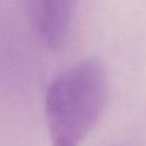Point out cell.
Returning a JSON list of instances; mask_svg holds the SVG:
<instances>
[{"label": "cell", "mask_w": 146, "mask_h": 146, "mask_svg": "<svg viewBox=\"0 0 146 146\" xmlns=\"http://www.w3.org/2000/svg\"><path fill=\"white\" fill-rule=\"evenodd\" d=\"M27 15L42 42L51 48H60L68 34L74 0H24Z\"/></svg>", "instance_id": "cell-2"}, {"label": "cell", "mask_w": 146, "mask_h": 146, "mask_svg": "<svg viewBox=\"0 0 146 146\" xmlns=\"http://www.w3.org/2000/svg\"><path fill=\"white\" fill-rule=\"evenodd\" d=\"M107 95L108 78L98 58L81 60L58 74L44 97L51 146H80L100 119Z\"/></svg>", "instance_id": "cell-1"}]
</instances>
